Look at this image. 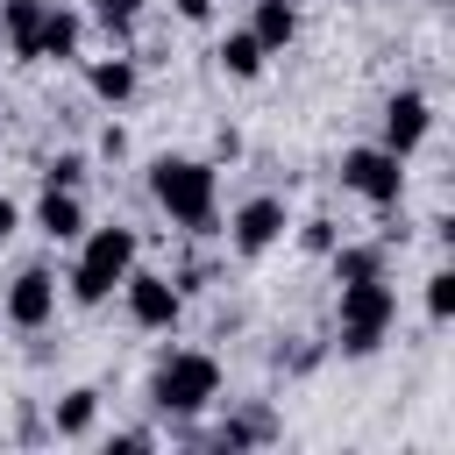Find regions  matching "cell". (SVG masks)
<instances>
[{
    "label": "cell",
    "mask_w": 455,
    "mask_h": 455,
    "mask_svg": "<svg viewBox=\"0 0 455 455\" xmlns=\"http://www.w3.org/2000/svg\"><path fill=\"white\" fill-rule=\"evenodd\" d=\"M263 441H277V412L270 405H249V412H235V419H220L213 427V448H263Z\"/></svg>",
    "instance_id": "cell-16"
},
{
    "label": "cell",
    "mask_w": 455,
    "mask_h": 455,
    "mask_svg": "<svg viewBox=\"0 0 455 455\" xmlns=\"http://www.w3.org/2000/svg\"><path fill=\"white\" fill-rule=\"evenodd\" d=\"M334 242H341V228H334L327 213H306V220H299V249H306V256H327Z\"/></svg>",
    "instance_id": "cell-21"
},
{
    "label": "cell",
    "mask_w": 455,
    "mask_h": 455,
    "mask_svg": "<svg viewBox=\"0 0 455 455\" xmlns=\"http://www.w3.org/2000/svg\"><path fill=\"white\" fill-rule=\"evenodd\" d=\"M341 185L370 206H398L405 199V156H391L384 142H363V149L341 156Z\"/></svg>",
    "instance_id": "cell-7"
},
{
    "label": "cell",
    "mask_w": 455,
    "mask_h": 455,
    "mask_svg": "<svg viewBox=\"0 0 455 455\" xmlns=\"http://www.w3.org/2000/svg\"><path fill=\"white\" fill-rule=\"evenodd\" d=\"M427 135H434V100H427L419 85H398V92L384 100V135H377V142H384L391 156H412Z\"/></svg>",
    "instance_id": "cell-8"
},
{
    "label": "cell",
    "mask_w": 455,
    "mask_h": 455,
    "mask_svg": "<svg viewBox=\"0 0 455 455\" xmlns=\"http://www.w3.org/2000/svg\"><path fill=\"white\" fill-rule=\"evenodd\" d=\"M85 85H92V100L128 107L135 85H142V64H135V57H85Z\"/></svg>",
    "instance_id": "cell-11"
},
{
    "label": "cell",
    "mask_w": 455,
    "mask_h": 455,
    "mask_svg": "<svg viewBox=\"0 0 455 455\" xmlns=\"http://www.w3.org/2000/svg\"><path fill=\"white\" fill-rule=\"evenodd\" d=\"M178 21H213V0H171Z\"/></svg>",
    "instance_id": "cell-26"
},
{
    "label": "cell",
    "mask_w": 455,
    "mask_h": 455,
    "mask_svg": "<svg viewBox=\"0 0 455 455\" xmlns=\"http://www.w3.org/2000/svg\"><path fill=\"white\" fill-rule=\"evenodd\" d=\"M36 228H43L50 242H78V235H85V206H78V192L43 185V199H36Z\"/></svg>",
    "instance_id": "cell-13"
},
{
    "label": "cell",
    "mask_w": 455,
    "mask_h": 455,
    "mask_svg": "<svg viewBox=\"0 0 455 455\" xmlns=\"http://www.w3.org/2000/svg\"><path fill=\"white\" fill-rule=\"evenodd\" d=\"M121 299H128V320L142 327V334H178V320H185V291H178V277H164V270H128L121 277Z\"/></svg>",
    "instance_id": "cell-6"
},
{
    "label": "cell",
    "mask_w": 455,
    "mask_h": 455,
    "mask_svg": "<svg viewBox=\"0 0 455 455\" xmlns=\"http://www.w3.org/2000/svg\"><path fill=\"white\" fill-rule=\"evenodd\" d=\"M43 14H50V0H0V43H7V57H14V64H36Z\"/></svg>",
    "instance_id": "cell-10"
},
{
    "label": "cell",
    "mask_w": 455,
    "mask_h": 455,
    "mask_svg": "<svg viewBox=\"0 0 455 455\" xmlns=\"http://www.w3.org/2000/svg\"><path fill=\"white\" fill-rule=\"evenodd\" d=\"M149 405L156 419H199L220 405V363L206 348H171L156 370H149Z\"/></svg>",
    "instance_id": "cell-3"
},
{
    "label": "cell",
    "mask_w": 455,
    "mask_h": 455,
    "mask_svg": "<svg viewBox=\"0 0 455 455\" xmlns=\"http://www.w3.org/2000/svg\"><path fill=\"white\" fill-rule=\"evenodd\" d=\"M43 185H64V192H78V185H85V156H57V164L43 171Z\"/></svg>",
    "instance_id": "cell-22"
},
{
    "label": "cell",
    "mask_w": 455,
    "mask_h": 455,
    "mask_svg": "<svg viewBox=\"0 0 455 455\" xmlns=\"http://www.w3.org/2000/svg\"><path fill=\"white\" fill-rule=\"evenodd\" d=\"M249 36H256L270 57H284V50H291V36H299V0H256Z\"/></svg>",
    "instance_id": "cell-15"
},
{
    "label": "cell",
    "mask_w": 455,
    "mask_h": 455,
    "mask_svg": "<svg viewBox=\"0 0 455 455\" xmlns=\"http://www.w3.org/2000/svg\"><path fill=\"white\" fill-rule=\"evenodd\" d=\"M327 263H334V284L384 277V242H334V249H327Z\"/></svg>",
    "instance_id": "cell-18"
},
{
    "label": "cell",
    "mask_w": 455,
    "mask_h": 455,
    "mask_svg": "<svg viewBox=\"0 0 455 455\" xmlns=\"http://www.w3.org/2000/svg\"><path fill=\"white\" fill-rule=\"evenodd\" d=\"M100 156H107V164H121V156H128V128H121V121H107V128H100Z\"/></svg>",
    "instance_id": "cell-23"
},
{
    "label": "cell",
    "mask_w": 455,
    "mask_h": 455,
    "mask_svg": "<svg viewBox=\"0 0 455 455\" xmlns=\"http://www.w3.org/2000/svg\"><path fill=\"white\" fill-rule=\"evenodd\" d=\"M391 320H398V291H391V277H355V284H341V299H334V334H341L334 348H341L348 363H363V355L384 348Z\"/></svg>",
    "instance_id": "cell-4"
},
{
    "label": "cell",
    "mask_w": 455,
    "mask_h": 455,
    "mask_svg": "<svg viewBox=\"0 0 455 455\" xmlns=\"http://www.w3.org/2000/svg\"><path fill=\"white\" fill-rule=\"evenodd\" d=\"M284 228H291V206H284L277 192H249V199L228 213V249H235L242 263H256V256H270V249L284 242Z\"/></svg>",
    "instance_id": "cell-5"
},
{
    "label": "cell",
    "mask_w": 455,
    "mask_h": 455,
    "mask_svg": "<svg viewBox=\"0 0 455 455\" xmlns=\"http://www.w3.org/2000/svg\"><path fill=\"white\" fill-rule=\"evenodd\" d=\"M85 43V14L78 7H50L43 14V43H36V64H71Z\"/></svg>",
    "instance_id": "cell-12"
},
{
    "label": "cell",
    "mask_w": 455,
    "mask_h": 455,
    "mask_svg": "<svg viewBox=\"0 0 455 455\" xmlns=\"http://www.w3.org/2000/svg\"><path fill=\"white\" fill-rule=\"evenodd\" d=\"M213 57H220V71H228V78H263V64H270V50H263L249 28H228Z\"/></svg>",
    "instance_id": "cell-17"
},
{
    "label": "cell",
    "mask_w": 455,
    "mask_h": 455,
    "mask_svg": "<svg viewBox=\"0 0 455 455\" xmlns=\"http://www.w3.org/2000/svg\"><path fill=\"white\" fill-rule=\"evenodd\" d=\"M0 57H7V43H0Z\"/></svg>",
    "instance_id": "cell-27"
},
{
    "label": "cell",
    "mask_w": 455,
    "mask_h": 455,
    "mask_svg": "<svg viewBox=\"0 0 455 455\" xmlns=\"http://www.w3.org/2000/svg\"><path fill=\"white\" fill-rule=\"evenodd\" d=\"M14 235H21V206L0 192V242H14Z\"/></svg>",
    "instance_id": "cell-25"
},
{
    "label": "cell",
    "mask_w": 455,
    "mask_h": 455,
    "mask_svg": "<svg viewBox=\"0 0 455 455\" xmlns=\"http://www.w3.org/2000/svg\"><path fill=\"white\" fill-rule=\"evenodd\" d=\"M0 313H7V327H21V334H43V327L57 320V277H50L43 263H28V270L7 284Z\"/></svg>",
    "instance_id": "cell-9"
},
{
    "label": "cell",
    "mask_w": 455,
    "mask_h": 455,
    "mask_svg": "<svg viewBox=\"0 0 455 455\" xmlns=\"http://www.w3.org/2000/svg\"><path fill=\"white\" fill-rule=\"evenodd\" d=\"M135 256H142L135 228H121V220H107V228H85V235H78V256H71V270H64V291H71V306H107V299L121 291V277L135 270Z\"/></svg>",
    "instance_id": "cell-1"
},
{
    "label": "cell",
    "mask_w": 455,
    "mask_h": 455,
    "mask_svg": "<svg viewBox=\"0 0 455 455\" xmlns=\"http://www.w3.org/2000/svg\"><path fill=\"white\" fill-rule=\"evenodd\" d=\"M213 156L235 164V156H242V135H235V128H213Z\"/></svg>",
    "instance_id": "cell-24"
},
{
    "label": "cell",
    "mask_w": 455,
    "mask_h": 455,
    "mask_svg": "<svg viewBox=\"0 0 455 455\" xmlns=\"http://www.w3.org/2000/svg\"><path fill=\"white\" fill-rule=\"evenodd\" d=\"M427 320H434V327H448V320H455V270H448V263L427 277Z\"/></svg>",
    "instance_id": "cell-20"
},
{
    "label": "cell",
    "mask_w": 455,
    "mask_h": 455,
    "mask_svg": "<svg viewBox=\"0 0 455 455\" xmlns=\"http://www.w3.org/2000/svg\"><path fill=\"white\" fill-rule=\"evenodd\" d=\"M149 199L171 213V228L206 235L213 213H220V171L206 156H156L149 164Z\"/></svg>",
    "instance_id": "cell-2"
},
{
    "label": "cell",
    "mask_w": 455,
    "mask_h": 455,
    "mask_svg": "<svg viewBox=\"0 0 455 455\" xmlns=\"http://www.w3.org/2000/svg\"><path fill=\"white\" fill-rule=\"evenodd\" d=\"M92 419H100V391H92V384H71V391L50 405V434H57V441H85Z\"/></svg>",
    "instance_id": "cell-14"
},
{
    "label": "cell",
    "mask_w": 455,
    "mask_h": 455,
    "mask_svg": "<svg viewBox=\"0 0 455 455\" xmlns=\"http://www.w3.org/2000/svg\"><path fill=\"white\" fill-rule=\"evenodd\" d=\"M142 7H149V0H92V21H100L114 43H128L135 21H142Z\"/></svg>",
    "instance_id": "cell-19"
}]
</instances>
